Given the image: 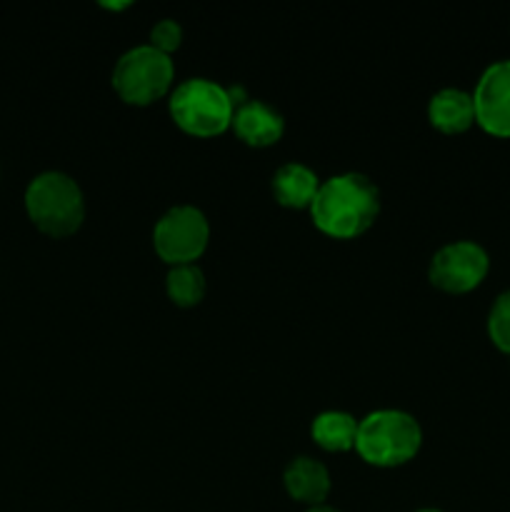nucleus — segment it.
<instances>
[{"instance_id": "nucleus-10", "label": "nucleus", "mask_w": 510, "mask_h": 512, "mask_svg": "<svg viewBox=\"0 0 510 512\" xmlns=\"http://www.w3.org/2000/svg\"><path fill=\"white\" fill-rule=\"evenodd\" d=\"M285 488H288L290 498L298 503H308L310 508L323 505V500L330 493V475L320 460L300 455V458L290 460L285 468Z\"/></svg>"}, {"instance_id": "nucleus-3", "label": "nucleus", "mask_w": 510, "mask_h": 512, "mask_svg": "<svg viewBox=\"0 0 510 512\" xmlns=\"http://www.w3.org/2000/svg\"><path fill=\"white\" fill-rule=\"evenodd\" d=\"M423 443L420 423L405 410H375L358 423L355 450L360 458L378 468H393L415 458Z\"/></svg>"}, {"instance_id": "nucleus-8", "label": "nucleus", "mask_w": 510, "mask_h": 512, "mask_svg": "<svg viewBox=\"0 0 510 512\" xmlns=\"http://www.w3.org/2000/svg\"><path fill=\"white\" fill-rule=\"evenodd\" d=\"M475 123L495 138H510V60L483 70L473 93Z\"/></svg>"}, {"instance_id": "nucleus-6", "label": "nucleus", "mask_w": 510, "mask_h": 512, "mask_svg": "<svg viewBox=\"0 0 510 512\" xmlns=\"http://www.w3.org/2000/svg\"><path fill=\"white\" fill-rule=\"evenodd\" d=\"M210 238V225L195 205H175L155 223V253L170 265H188L203 255Z\"/></svg>"}, {"instance_id": "nucleus-2", "label": "nucleus", "mask_w": 510, "mask_h": 512, "mask_svg": "<svg viewBox=\"0 0 510 512\" xmlns=\"http://www.w3.org/2000/svg\"><path fill=\"white\" fill-rule=\"evenodd\" d=\"M25 210L40 233L65 238L73 235L85 220L83 190L68 173L45 170L25 188Z\"/></svg>"}, {"instance_id": "nucleus-4", "label": "nucleus", "mask_w": 510, "mask_h": 512, "mask_svg": "<svg viewBox=\"0 0 510 512\" xmlns=\"http://www.w3.org/2000/svg\"><path fill=\"white\" fill-rule=\"evenodd\" d=\"M170 115L175 125L198 138H213L233 125L235 103L230 90L208 78H188L170 93Z\"/></svg>"}, {"instance_id": "nucleus-12", "label": "nucleus", "mask_w": 510, "mask_h": 512, "mask_svg": "<svg viewBox=\"0 0 510 512\" xmlns=\"http://www.w3.org/2000/svg\"><path fill=\"white\" fill-rule=\"evenodd\" d=\"M318 188L320 178L303 163H285L273 175L275 200L285 208H310Z\"/></svg>"}, {"instance_id": "nucleus-13", "label": "nucleus", "mask_w": 510, "mask_h": 512, "mask_svg": "<svg viewBox=\"0 0 510 512\" xmlns=\"http://www.w3.org/2000/svg\"><path fill=\"white\" fill-rule=\"evenodd\" d=\"M310 433L320 448L330 450V453H345V450L355 448L358 420L343 410H325V413L315 415Z\"/></svg>"}, {"instance_id": "nucleus-5", "label": "nucleus", "mask_w": 510, "mask_h": 512, "mask_svg": "<svg viewBox=\"0 0 510 512\" xmlns=\"http://www.w3.org/2000/svg\"><path fill=\"white\" fill-rule=\"evenodd\" d=\"M175 65L170 55L153 45H135L125 50L113 68V88L125 103L150 105L173 88Z\"/></svg>"}, {"instance_id": "nucleus-18", "label": "nucleus", "mask_w": 510, "mask_h": 512, "mask_svg": "<svg viewBox=\"0 0 510 512\" xmlns=\"http://www.w3.org/2000/svg\"><path fill=\"white\" fill-rule=\"evenodd\" d=\"M418 512H443V510H435V508H423V510H418Z\"/></svg>"}, {"instance_id": "nucleus-15", "label": "nucleus", "mask_w": 510, "mask_h": 512, "mask_svg": "<svg viewBox=\"0 0 510 512\" xmlns=\"http://www.w3.org/2000/svg\"><path fill=\"white\" fill-rule=\"evenodd\" d=\"M488 335L500 353L510 355V290L500 293L490 308Z\"/></svg>"}, {"instance_id": "nucleus-14", "label": "nucleus", "mask_w": 510, "mask_h": 512, "mask_svg": "<svg viewBox=\"0 0 510 512\" xmlns=\"http://www.w3.org/2000/svg\"><path fill=\"white\" fill-rule=\"evenodd\" d=\"M165 288H168L170 300L180 308H190V305H198L205 295V275L203 270L195 263L188 265H173L165 280Z\"/></svg>"}, {"instance_id": "nucleus-16", "label": "nucleus", "mask_w": 510, "mask_h": 512, "mask_svg": "<svg viewBox=\"0 0 510 512\" xmlns=\"http://www.w3.org/2000/svg\"><path fill=\"white\" fill-rule=\"evenodd\" d=\"M180 43H183V28L173 18H163L150 30V45L155 50H160V53L170 55Z\"/></svg>"}, {"instance_id": "nucleus-7", "label": "nucleus", "mask_w": 510, "mask_h": 512, "mask_svg": "<svg viewBox=\"0 0 510 512\" xmlns=\"http://www.w3.org/2000/svg\"><path fill=\"white\" fill-rule=\"evenodd\" d=\"M490 270V258L483 245L473 240H455L443 245L430 258V283L445 293H470L485 280Z\"/></svg>"}, {"instance_id": "nucleus-1", "label": "nucleus", "mask_w": 510, "mask_h": 512, "mask_svg": "<svg viewBox=\"0 0 510 512\" xmlns=\"http://www.w3.org/2000/svg\"><path fill=\"white\" fill-rule=\"evenodd\" d=\"M378 213L380 190L363 173H340L323 180L310 203L315 228L338 240L363 235Z\"/></svg>"}, {"instance_id": "nucleus-11", "label": "nucleus", "mask_w": 510, "mask_h": 512, "mask_svg": "<svg viewBox=\"0 0 510 512\" xmlns=\"http://www.w3.org/2000/svg\"><path fill=\"white\" fill-rule=\"evenodd\" d=\"M428 120L440 133H465L475 123L473 93H465L460 88L438 90L428 103Z\"/></svg>"}, {"instance_id": "nucleus-9", "label": "nucleus", "mask_w": 510, "mask_h": 512, "mask_svg": "<svg viewBox=\"0 0 510 512\" xmlns=\"http://www.w3.org/2000/svg\"><path fill=\"white\" fill-rule=\"evenodd\" d=\"M233 130L245 145L268 148V145L278 143L283 138L285 120L273 105L263 103V100H243L235 108Z\"/></svg>"}, {"instance_id": "nucleus-17", "label": "nucleus", "mask_w": 510, "mask_h": 512, "mask_svg": "<svg viewBox=\"0 0 510 512\" xmlns=\"http://www.w3.org/2000/svg\"><path fill=\"white\" fill-rule=\"evenodd\" d=\"M308 512H340V510H335V508H328V505H315V508H310Z\"/></svg>"}]
</instances>
